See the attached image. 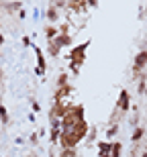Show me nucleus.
<instances>
[{"label":"nucleus","instance_id":"f257e3e1","mask_svg":"<svg viewBox=\"0 0 147 157\" xmlns=\"http://www.w3.org/2000/svg\"><path fill=\"white\" fill-rule=\"evenodd\" d=\"M88 47H90V39L80 43V45H74V49L68 51V59H70L68 67H70V71H74V76L80 74V67H82L84 61H86V49H88Z\"/></svg>","mask_w":147,"mask_h":157},{"label":"nucleus","instance_id":"f03ea898","mask_svg":"<svg viewBox=\"0 0 147 157\" xmlns=\"http://www.w3.org/2000/svg\"><path fill=\"white\" fill-rule=\"evenodd\" d=\"M74 102H53L51 112H49V118H57V121H64V117L72 110Z\"/></svg>","mask_w":147,"mask_h":157},{"label":"nucleus","instance_id":"7ed1b4c3","mask_svg":"<svg viewBox=\"0 0 147 157\" xmlns=\"http://www.w3.org/2000/svg\"><path fill=\"white\" fill-rule=\"evenodd\" d=\"M74 94V84H68V86H61L55 90L53 94V102H65V98H70Z\"/></svg>","mask_w":147,"mask_h":157},{"label":"nucleus","instance_id":"20e7f679","mask_svg":"<svg viewBox=\"0 0 147 157\" xmlns=\"http://www.w3.org/2000/svg\"><path fill=\"white\" fill-rule=\"evenodd\" d=\"M117 110H121V112H129V110H131V98H129V92H127L125 88L121 90V92H118Z\"/></svg>","mask_w":147,"mask_h":157},{"label":"nucleus","instance_id":"39448f33","mask_svg":"<svg viewBox=\"0 0 147 157\" xmlns=\"http://www.w3.org/2000/svg\"><path fill=\"white\" fill-rule=\"evenodd\" d=\"M143 67H147V49H141V51L135 55V61H133V70L137 71H141Z\"/></svg>","mask_w":147,"mask_h":157},{"label":"nucleus","instance_id":"423d86ee","mask_svg":"<svg viewBox=\"0 0 147 157\" xmlns=\"http://www.w3.org/2000/svg\"><path fill=\"white\" fill-rule=\"evenodd\" d=\"M45 18L49 21V25H55V27L59 25V10L55 8V4H53V2H51V4L47 6V12H45Z\"/></svg>","mask_w":147,"mask_h":157},{"label":"nucleus","instance_id":"0eeeda50","mask_svg":"<svg viewBox=\"0 0 147 157\" xmlns=\"http://www.w3.org/2000/svg\"><path fill=\"white\" fill-rule=\"evenodd\" d=\"M31 49L35 51V57H37V67H39V70H43V71H47V63H45V53L41 51V47L33 45Z\"/></svg>","mask_w":147,"mask_h":157},{"label":"nucleus","instance_id":"6e6552de","mask_svg":"<svg viewBox=\"0 0 147 157\" xmlns=\"http://www.w3.org/2000/svg\"><path fill=\"white\" fill-rule=\"evenodd\" d=\"M96 147H98V157H102V155H110L112 141H106V139H102V141H98V143H96Z\"/></svg>","mask_w":147,"mask_h":157},{"label":"nucleus","instance_id":"1a4fd4ad","mask_svg":"<svg viewBox=\"0 0 147 157\" xmlns=\"http://www.w3.org/2000/svg\"><path fill=\"white\" fill-rule=\"evenodd\" d=\"M53 43H55V45L61 49V47H70L74 41H72V35H64V33H59V35L53 39Z\"/></svg>","mask_w":147,"mask_h":157},{"label":"nucleus","instance_id":"9d476101","mask_svg":"<svg viewBox=\"0 0 147 157\" xmlns=\"http://www.w3.org/2000/svg\"><path fill=\"white\" fill-rule=\"evenodd\" d=\"M59 137H61V128H59V127L49 128V141H51V145H53V147L59 143Z\"/></svg>","mask_w":147,"mask_h":157},{"label":"nucleus","instance_id":"9b49d317","mask_svg":"<svg viewBox=\"0 0 147 157\" xmlns=\"http://www.w3.org/2000/svg\"><path fill=\"white\" fill-rule=\"evenodd\" d=\"M57 35H59V29L55 25H47V27H45V39L47 41H53Z\"/></svg>","mask_w":147,"mask_h":157},{"label":"nucleus","instance_id":"f8f14e48","mask_svg":"<svg viewBox=\"0 0 147 157\" xmlns=\"http://www.w3.org/2000/svg\"><path fill=\"white\" fill-rule=\"evenodd\" d=\"M68 8L74 12H84L88 8V2H68Z\"/></svg>","mask_w":147,"mask_h":157},{"label":"nucleus","instance_id":"ddd939ff","mask_svg":"<svg viewBox=\"0 0 147 157\" xmlns=\"http://www.w3.org/2000/svg\"><path fill=\"white\" fill-rule=\"evenodd\" d=\"M110 157H123V143H121V141H112Z\"/></svg>","mask_w":147,"mask_h":157},{"label":"nucleus","instance_id":"4468645a","mask_svg":"<svg viewBox=\"0 0 147 157\" xmlns=\"http://www.w3.org/2000/svg\"><path fill=\"white\" fill-rule=\"evenodd\" d=\"M143 135H145V128H143V127H135V128H133V135H131V141L137 143V141L143 139Z\"/></svg>","mask_w":147,"mask_h":157},{"label":"nucleus","instance_id":"2eb2a0df","mask_svg":"<svg viewBox=\"0 0 147 157\" xmlns=\"http://www.w3.org/2000/svg\"><path fill=\"white\" fill-rule=\"evenodd\" d=\"M47 53L51 55V57H55V59H57V57H59V53H61V49H59V47L55 45L53 41H49V45H47Z\"/></svg>","mask_w":147,"mask_h":157},{"label":"nucleus","instance_id":"dca6fc26","mask_svg":"<svg viewBox=\"0 0 147 157\" xmlns=\"http://www.w3.org/2000/svg\"><path fill=\"white\" fill-rule=\"evenodd\" d=\"M118 124L117 122H114V124H112V127H108V131H106V141H110V139H114V137H117L118 135Z\"/></svg>","mask_w":147,"mask_h":157},{"label":"nucleus","instance_id":"f3484780","mask_svg":"<svg viewBox=\"0 0 147 157\" xmlns=\"http://www.w3.org/2000/svg\"><path fill=\"white\" fill-rule=\"evenodd\" d=\"M68 84H70V76H68L65 71H61V74L57 76V88H61V86H68Z\"/></svg>","mask_w":147,"mask_h":157},{"label":"nucleus","instance_id":"a211bd4d","mask_svg":"<svg viewBox=\"0 0 147 157\" xmlns=\"http://www.w3.org/2000/svg\"><path fill=\"white\" fill-rule=\"evenodd\" d=\"M4 8H6V10H12V12H14V10L21 12L25 6H23V2H10V4H4Z\"/></svg>","mask_w":147,"mask_h":157},{"label":"nucleus","instance_id":"6ab92c4d","mask_svg":"<svg viewBox=\"0 0 147 157\" xmlns=\"http://www.w3.org/2000/svg\"><path fill=\"white\" fill-rule=\"evenodd\" d=\"M0 122L2 124H8V110H6L4 104H0Z\"/></svg>","mask_w":147,"mask_h":157},{"label":"nucleus","instance_id":"aec40b11","mask_svg":"<svg viewBox=\"0 0 147 157\" xmlns=\"http://www.w3.org/2000/svg\"><path fill=\"white\" fill-rule=\"evenodd\" d=\"M96 133H98V131H96V127H92L88 131V137H86V141H88V143H92V141L96 139Z\"/></svg>","mask_w":147,"mask_h":157},{"label":"nucleus","instance_id":"412c9836","mask_svg":"<svg viewBox=\"0 0 147 157\" xmlns=\"http://www.w3.org/2000/svg\"><path fill=\"white\" fill-rule=\"evenodd\" d=\"M21 43H23L25 49H27V47H33V43H31V37H27V35H25L23 39H21Z\"/></svg>","mask_w":147,"mask_h":157},{"label":"nucleus","instance_id":"4be33fe9","mask_svg":"<svg viewBox=\"0 0 147 157\" xmlns=\"http://www.w3.org/2000/svg\"><path fill=\"white\" fill-rule=\"evenodd\" d=\"M31 108H33V112H41V104H39V102H37V100H33V102H31Z\"/></svg>","mask_w":147,"mask_h":157},{"label":"nucleus","instance_id":"5701e85b","mask_svg":"<svg viewBox=\"0 0 147 157\" xmlns=\"http://www.w3.org/2000/svg\"><path fill=\"white\" fill-rule=\"evenodd\" d=\"M137 90H139L141 94H145V90H147V82H145V80H143V82H139V86H137Z\"/></svg>","mask_w":147,"mask_h":157},{"label":"nucleus","instance_id":"b1692460","mask_svg":"<svg viewBox=\"0 0 147 157\" xmlns=\"http://www.w3.org/2000/svg\"><path fill=\"white\" fill-rule=\"evenodd\" d=\"M31 143H33V145H37V143H39V133H33V135H31Z\"/></svg>","mask_w":147,"mask_h":157},{"label":"nucleus","instance_id":"393cba45","mask_svg":"<svg viewBox=\"0 0 147 157\" xmlns=\"http://www.w3.org/2000/svg\"><path fill=\"white\" fill-rule=\"evenodd\" d=\"M25 17H27V10H25V8H23V10L18 12V18H25Z\"/></svg>","mask_w":147,"mask_h":157},{"label":"nucleus","instance_id":"a878e982","mask_svg":"<svg viewBox=\"0 0 147 157\" xmlns=\"http://www.w3.org/2000/svg\"><path fill=\"white\" fill-rule=\"evenodd\" d=\"M29 121H31V122H35V121H37V117H35V112H31V114H29Z\"/></svg>","mask_w":147,"mask_h":157},{"label":"nucleus","instance_id":"bb28decb","mask_svg":"<svg viewBox=\"0 0 147 157\" xmlns=\"http://www.w3.org/2000/svg\"><path fill=\"white\" fill-rule=\"evenodd\" d=\"M2 43H4V35H2V33H0V45H2Z\"/></svg>","mask_w":147,"mask_h":157},{"label":"nucleus","instance_id":"cd10ccee","mask_svg":"<svg viewBox=\"0 0 147 157\" xmlns=\"http://www.w3.org/2000/svg\"><path fill=\"white\" fill-rule=\"evenodd\" d=\"M49 157H55V151H53V149H51V151H49Z\"/></svg>","mask_w":147,"mask_h":157},{"label":"nucleus","instance_id":"c85d7f7f","mask_svg":"<svg viewBox=\"0 0 147 157\" xmlns=\"http://www.w3.org/2000/svg\"><path fill=\"white\" fill-rule=\"evenodd\" d=\"M139 157H147V151H145V153H141V155H139Z\"/></svg>","mask_w":147,"mask_h":157},{"label":"nucleus","instance_id":"c756f323","mask_svg":"<svg viewBox=\"0 0 147 157\" xmlns=\"http://www.w3.org/2000/svg\"><path fill=\"white\" fill-rule=\"evenodd\" d=\"M145 98H147V90H145Z\"/></svg>","mask_w":147,"mask_h":157},{"label":"nucleus","instance_id":"7c9ffc66","mask_svg":"<svg viewBox=\"0 0 147 157\" xmlns=\"http://www.w3.org/2000/svg\"><path fill=\"white\" fill-rule=\"evenodd\" d=\"M102 157H110V155H102Z\"/></svg>","mask_w":147,"mask_h":157},{"label":"nucleus","instance_id":"2f4dec72","mask_svg":"<svg viewBox=\"0 0 147 157\" xmlns=\"http://www.w3.org/2000/svg\"><path fill=\"white\" fill-rule=\"evenodd\" d=\"M0 157H2V153H0Z\"/></svg>","mask_w":147,"mask_h":157}]
</instances>
